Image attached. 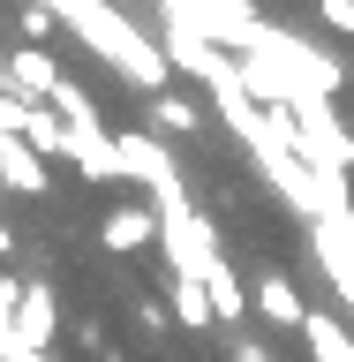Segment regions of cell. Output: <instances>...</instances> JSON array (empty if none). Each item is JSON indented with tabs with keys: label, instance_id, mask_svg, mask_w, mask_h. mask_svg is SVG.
<instances>
[{
	"label": "cell",
	"instance_id": "cell-1",
	"mask_svg": "<svg viewBox=\"0 0 354 362\" xmlns=\"http://www.w3.org/2000/svg\"><path fill=\"white\" fill-rule=\"evenodd\" d=\"M158 249H166L174 279H211V272L226 264L219 242H211V226H203V211L189 197H181V204H158Z\"/></svg>",
	"mask_w": 354,
	"mask_h": 362
},
{
	"label": "cell",
	"instance_id": "cell-2",
	"mask_svg": "<svg viewBox=\"0 0 354 362\" xmlns=\"http://www.w3.org/2000/svg\"><path fill=\"white\" fill-rule=\"evenodd\" d=\"M121 166H129V181H143L158 204H181V166L166 158V144L143 129H121Z\"/></svg>",
	"mask_w": 354,
	"mask_h": 362
},
{
	"label": "cell",
	"instance_id": "cell-3",
	"mask_svg": "<svg viewBox=\"0 0 354 362\" xmlns=\"http://www.w3.org/2000/svg\"><path fill=\"white\" fill-rule=\"evenodd\" d=\"M143 242H158V204H121L98 219V249H113V257H136Z\"/></svg>",
	"mask_w": 354,
	"mask_h": 362
},
{
	"label": "cell",
	"instance_id": "cell-4",
	"mask_svg": "<svg viewBox=\"0 0 354 362\" xmlns=\"http://www.w3.org/2000/svg\"><path fill=\"white\" fill-rule=\"evenodd\" d=\"M53 332H61V302H53V287H16V339L23 347H53Z\"/></svg>",
	"mask_w": 354,
	"mask_h": 362
},
{
	"label": "cell",
	"instance_id": "cell-5",
	"mask_svg": "<svg viewBox=\"0 0 354 362\" xmlns=\"http://www.w3.org/2000/svg\"><path fill=\"white\" fill-rule=\"evenodd\" d=\"M0 189L8 197H45V158L8 129H0Z\"/></svg>",
	"mask_w": 354,
	"mask_h": 362
},
{
	"label": "cell",
	"instance_id": "cell-6",
	"mask_svg": "<svg viewBox=\"0 0 354 362\" xmlns=\"http://www.w3.org/2000/svg\"><path fill=\"white\" fill-rule=\"evenodd\" d=\"M8 83H16L23 98H38V106H53V90H61L68 76H61V61H53L45 45H23L16 61H8Z\"/></svg>",
	"mask_w": 354,
	"mask_h": 362
},
{
	"label": "cell",
	"instance_id": "cell-7",
	"mask_svg": "<svg viewBox=\"0 0 354 362\" xmlns=\"http://www.w3.org/2000/svg\"><path fill=\"white\" fill-rule=\"evenodd\" d=\"M249 302H256V317L287 325V332H302V325H309V302H302V294H294V279H279V272H264V279L249 287Z\"/></svg>",
	"mask_w": 354,
	"mask_h": 362
},
{
	"label": "cell",
	"instance_id": "cell-8",
	"mask_svg": "<svg viewBox=\"0 0 354 362\" xmlns=\"http://www.w3.org/2000/svg\"><path fill=\"white\" fill-rule=\"evenodd\" d=\"M302 339H309V355H317V362H354V332H339V317H324V310H309Z\"/></svg>",
	"mask_w": 354,
	"mask_h": 362
},
{
	"label": "cell",
	"instance_id": "cell-9",
	"mask_svg": "<svg viewBox=\"0 0 354 362\" xmlns=\"http://www.w3.org/2000/svg\"><path fill=\"white\" fill-rule=\"evenodd\" d=\"M166 310L181 317V325H219V310H211V294H203V279H166Z\"/></svg>",
	"mask_w": 354,
	"mask_h": 362
},
{
	"label": "cell",
	"instance_id": "cell-10",
	"mask_svg": "<svg viewBox=\"0 0 354 362\" xmlns=\"http://www.w3.org/2000/svg\"><path fill=\"white\" fill-rule=\"evenodd\" d=\"M151 129H166V136H196L203 129V113L181 98V90H151Z\"/></svg>",
	"mask_w": 354,
	"mask_h": 362
},
{
	"label": "cell",
	"instance_id": "cell-11",
	"mask_svg": "<svg viewBox=\"0 0 354 362\" xmlns=\"http://www.w3.org/2000/svg\"><path fill=\"white\" fill-rule=\"evenodd\" d=\"M16 23H23V38H30V45H45L53 30H61V8H53V0H23Z\"/></svg>",
	"mask_w": 354,
	"mask_h": 362
},
{
	"label": "cell",
	"instance_id": "cell-12",
	"mask_svg": "<svg viewBox=\"0 0 354 362\" xmlns=\"http://www.w3.org/2000/svg\"><path fill=\"white\" fill-rule=\"evenodd\" d=\"M317 8H324V23H332V30H354V0H317Z\"/></svg>",
	"mask_w": 354,
	"mask_h": 362
},
{
	"label": "cell",
	"instance_id": "cell-13",
	"mask_svg": "<svg viewBox=\"0 0 354 362\" xmlns=\"http://www.w3.org/2000/svg\"><path fill=\"white\" fill-rule=\"evenodd\" d=\"M166 317H174L166 302H136V325H151V332H166Z\"/></svg>",
	"mask_w": 354,
	"mask_h": 362
},
{
	"label": "cell",
	"instance_id": "cell-14",
	"mask_svg": "<svg viewBox=\"0 0 354 362\" xmlns=\"http://www.w3.org/2000/svg\"><path fill=\"white\" fill-rule=\"evenodd\" d=\"M234 362H271V355L256 347V339H234Z\"/></svg>",
	"mask_w": 354,
	"mask_h": 362
},
{
	"label": "cell",
	"instance_id": "cell-15",
	"mask_svg": "<svg viewBox=\"0 0 354 362\" xmlns=\"http://www.w3.org/2000/svg\"><path fill=\"white\" fill-rule=\"evenodd\" d=\"M8 362H53V355H45V347H16Z\"/></svg>",
	"mask_w": 354,
	"mask_h": 362
},
{
	"label": "cell",
	"instance_id": "cell-16",
	"mask_svg": "<svg viewBox=\"0 0 354 362\" xmlns=\"http://www.w3.org/2000/svg\"><path fill=\"white\" fill-rule=\"evenodd\" d=\"M8 249H16V226H8V219H0V257H8Z\"/></svg>",
	"mask_w": 354,
	"mask_h": 362
},
{
	"label": "cell",
	"instance_id": "cell-17",
	"mask_svg": "<svg viewBox=\"0 0 354 362\" xmlns=\"http://www.w3.org/2000/svg\"><path fill=\"white\" fill-rule=\"evenodd\" d=\"M234 8H256V0H234Z\"/></svg>",
	"mask_w": 354,
	"mask_h": 362
}]
</instances>
